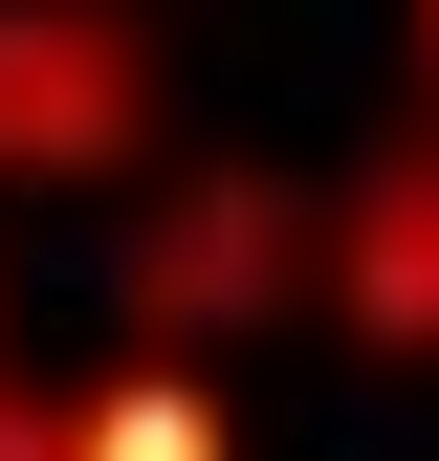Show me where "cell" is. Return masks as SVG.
Masks as SVG:
<instances>
[{
  "label": "cell",
  "mask_w": 439,
  "mask_h": 461,
  "mask_svg": "<svg viewBox=\"0 0 439 461\" xmlns=\"http://www.w3.org/2000/svg\"><path fill=\"white\" fill-rule=\"evenodd\" d=\"M264 264H286V220H264V198H198L176 264H154V308H220V285H264Z\"/></svg>",
  "instance_id": "cell-2"
},
{
  "label": "cell",
  "mask_w": 439,
  "mask_h": 461,
  "mask_svg": "<svg viewBox=\"0 0 439 461\" xmlns=\"http://www.w3.org/2000/svg\"><path fill=\"white\" fill-rule=\"evenodd\" d=\"M67 461H220V418H198V395H88V418H67Z\"/></svg>",
  "instance_id": "cell-3"
},
{
  "label": "cell",
  "mask_w": 439,
  "mask_h": 461,
  "mask_svg": "<svg viewBox=\"0 0 439 461\" xmlns=\"http://www.w3.org/2000/svg\"><path fill=\"white\" fill-rule=\"evenodd\" d=\"M329 264H352V308L396 330V352H439V132L352 176V220H329Z\"/></svg>",
  "instance_id": "cell-1"
}]
</instances>
